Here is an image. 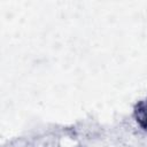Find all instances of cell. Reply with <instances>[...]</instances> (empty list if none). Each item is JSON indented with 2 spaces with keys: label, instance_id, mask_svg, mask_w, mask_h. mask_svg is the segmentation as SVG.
I'll return each instance as SVG.
<instances>
[{
  "label": "cell",
  "instance_id": "1",
  "mask_svg": "<svg viewBox=\"0 0 147 147\" xmlns=\"http://www.w3.org/2000/svg\"><path fill=\"white\" fill-rule=\"evenodd\" d=\"M134 118L137 123L147 131V100H140L136 103L133 109Z\"/></svg>",
  "mask_w": 147,
  "mask_h": 147
}]
</instances>
